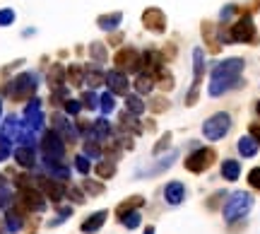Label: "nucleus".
<instances>
[{"label": "nucleus", "instance_id": "nucleus-41", "mask_svg": "<svg viewBox=\"0 0 260 234\" xmlns=\"http://www.w3.org/2000/svg\"><path fill=\"white\" fill-rule=\"evenodd\" d=\"M92 51H94V56L97 58H104V48H101V46H94Z\"/></svg>", "mask_w": 260, "mask_h": 234}, {"label": "nucleus", "instance_id": "nucleus-39", "mask_svg": "<svg viewBox=\"0 0 260 234\" xmlns=\"http://www.w3.org/2000/svg\"><path fill=\"white\" fill-rule=\"evenodd\" d=\"M68 75H70V80H73V85H80V68H73Z\"/></svg>", "mask_w": 260, "mask_h": 234}, {"label": "nucleus", "instance_id": "nucleus-5", "mask_svg": "<svg viewBox=\"0 0 260 234\" xmlns=\"http://www.w3.org/2000/svg\"><path fill=\"white\" fill-rule=\"evenodd\" d=\"M215 159H217V152L212 147H200V150H195L193 155L185 157V169L193 171V174H203L205 169L212 167Z\"/></svg>", "mask_w": 260, "mask_h": 234}, {"label": "nucleus", "instance_id": "nucleus-37", "mask_svg": "<svg viewBox=\"0 0 260 234\" xmlns=\"http://www.w3.org/2000/svg\"><path fill=\"white\" fill-rule=\"evenodd\" d=\"M85 106H89V109H94L97 106V97L89 92V94H85Z\"/></svg>", "mask_w": 260, "mask_h": 234}, {"label": "nucleus", "instance_id": "nucleus-11", "mask_svg": "<svg viewBox=\"0 0 260 234\" xmlns=\"http://www.w3.org/2000/svg\"><path fill=\"white\" fill-rule=\"evenodd\" d=\"M22 203L29 208V210H43V198L36 193L34 189H22Z\"/></svg>", "mask_w": 260, "mask_h": 234}, {"label": "nucleus", "instance_id": "nucleus-42", "mask_svg": "<svg viewBox=\"0 0 260 234\" xmlns=\"http://www.w3.org/2000/svg\"><path fill=\"white\" fill-rule=\"evenodd\" d=\"M12 20V12H0V22H8Z\"/></svg>", "mask_w": 260, "mask_h": 234}, {"label": "nucleus", "instance_id": "nucleus-3", "mask_svg": "<svg viewBox=\"0 0 260 234\" xmlns=\"http://www.w3.org/2000/svg\"><path fill=\"white\" fill-rule=\"evenodd\" d=\"M229 41H236V44H255L258 41V32H255V24H253L250 15H243V17H238L236 22L231 24Z\"/></svg>", "mask_w": 260, "mask_h": 234}, {"label": "nucleus", "instance_id": "nucleus-8", "mask_svg": "<svg viewBox=\"0 0 260 234\" xmlns=\"http://www.w3.org/2000/svg\"><path fill=\"white\" fill-rule=\"evenodd\" d=\"M106 82H108V87H111L113 94H125V97H128L130 82H128V75H125V73H120V70H111V73L106 75Z\"/></svg>", "mask_w": 260, "mask_h": 234}, {"label": "nucleus", "instance_id": "nucleus-23", "mask_svg": "<svg viewBox=\"0 0 260 234\" xmlns=\"http://www.w3.org/2000/svg\"><path fill=\"white\" fill-rule=\"evenodd\" d=\"M142 222V215L140 212H128L125 217H123V224L128 227V229H135V227H140Z\"/></svg>", "mask_w": 260, "mask_h": 234}, {"label": "nucleus", "instance_id": "nucleus-1", "mask_svg": "<svg viewBox=\"0 0 260 234\" xmlns=\"http://www.w3.org/2000/svg\"><path fill=\"white\" fill-rule=\"evenodd\" d=\"M243 66H246L243 58H227V61L217 63V66L212 68V82H210L207 92H210L212 97H219V94L229 92L231 87H238V85H241Z\"/></svg>", "mask_w": 260, "mask_h": 234}, {"label": "nucleus", "instance_id": "nucleus-2", "mask_svg": "<svg viewBox=\"0 0 260 234\" xmlns=\"http://www.w3.org/2000/svg\"><path fill=\"white\" fill-rule=\"evenodd\" d=\"M253 208V198H250V193L246 191H236V193H231L224 203V208H222V215H224V220L227 222H236L241 217H246L248 210Z\"/></svg>", "mask_w": 260, "mask_h": 234}, {"label": "nucleus", "instance_id": "nucleus-33", "mask_svg": "<svg viewBox=\"0 0 260 234\" xmlns=\"http://www.w3.org/2000/svg\"><path fill=\"white\" fill-rule=\"evenodd\" d=\"M85 189L89 191V193H101L104 186H101V184H94V181H85Z\"/></svg>", "mask_w": 260, "mask_h": 234}, {"label": "nucleus", "instance_id": "nucleus-34", "mask_svg": "<svg viewBox=\"0 0 260 234\" xmlns=\"http://www.w3.org/2000/svg\"><path fill=\"white\" fill-rule=\"evenodd\" d=\"M248 131H250V138H253V140L260 145V123H250Z\"/></svg>", "mask_w": 260, "mask_h": 234}, {"label": "nucleus", "instance_id": "nucleus-19", "mask_svg": "<svg viewBox=\"0 0 260 234\" xmlns=\"http://www.w3.org/2000/svg\"><path fill=\"white\" fill-rule=\"evenodd\" d=\"M152 87H154V80H152V75L147 73H142V75H138V80H135V89H138V94H147V92H152Z\"/></svg>", "mask_w": 260, "mask_h": 234}, {"label": "nucleus", "instance_id": "nucleus-14", "mask_svg": "<svg viewBox=\"0 0 260 234\" xmlns=\"http://www.w3.org/2000/svg\"><path fill=\"white\" fill-rule=\"evenodd\" d=\"M34 89V78L32 75H22L20 80H15V97L17 99H22L24 94H29Z\"/></svg>", "mask_w": 260, "mask_h": 234}, {"label": "nucleus", "instance_id": "nucleus-20", "mask_svg": "<svg viewBox=\"0 0 260 234\" xmlns=\"http://www.w3.org/2000/svg\"><path fill=\"white\" fill-rule=\"evenodd\" d=\"M15 157H17V162H20L22 167H32L34 164V152L29 147H20V150L15 152Z\"/></svg>", "mask_w": 260, "mask_h": 234}, {"label": "nucleus", "instance_id": "nucleus-13", "mask_svg": "<svg viewBox=\"0 0 260 234\" xmlns=\"http://www.w3.org/2000/svg\"><path fill=\"white\" fill-rule=\"evenodd\" d=\"M238 174H241L238 159H224V162H222V177L227 179V181H236Z\"/></svg>", "mask_w": 260, "mask_h": 234}, {"label": "nucleus", "instance_id": "nucleus-36", "mask_svg": "<svg viewBox=\"0 0 260 234\" xmlns=\"http://www.w3.org/2000/svg\"><path fill=\"white\" fill-rule=\"evenodd\" d=\"M85 150H87V155H89V157H99V152H101L97 143H87Z\"/></svg>", "mask_w": 260, "mask_h": 234}, {"label": "nucleus", "instance_id": "nucleus-40", "mask_svg": "<svg viewBox=\"0 0 260 234\" xmlns=\"http://www.w3.org/2000/svg\"><path fill=\"white\" fill-rule=\"evenodd\" d=\"M65 109H68L70 113H77L80 111V104H77V101H68V106H65Z\"/></svg>", "mask_w": 260, "mask_h": 234}, {"label": "nucleus", "instance_id": "nucleus-15", "mask_svg": "<svg viewBox=\"0 0 260 234\" xmlns=\"http://www.w3.org/2000/svg\"><path fill=\"white\" fill-rule=\"evenodd\" d=\"M258 147L260 145L250 138V135H243V138L238 140V152H241L243 157H255L258 155Z\"/></svg>", "mask_w": 260, "mask_h": 234}, {"label": "nucleus", "instance_id": "nucleus-21", "mask_svg": "<svg viewBox=\"0 0 260 234\" xmlns=\"http://www.w3.org/2000/svg\"><path fill=\"white\" fill-rule=\"evenodd\" d=\"M154 75H157V80H159V85H162L164 89H171L173 87V75L169 73V70L159 68V70H154Z\"/></svg>", "mask_w": 260, "mask_h": 234}, {"label": "nucleus", "instance_id": "nucleus-38", "mask_svg": "<svg viewBox=\"0 0 260 234\" xmlns=\"http://www.w3.org/2000/svg\"><path fill=\"white\" fill-rule=\"evenodd\" d=\"M8 152H10V147H8V143H5V140L0 138V162H3V159L8 157Z\"/></svg>", "mask_w": 260, "mask_h": 234}, {"label": "nucleus", "instance_id": "nucleus-26", "mask_svg": "<svg viewBox=\"0 0 260 234\" xmlns=\"http://www.w3.org/2000/svg\"><path fill=\"white\" fill-rule=\"evenodd\" d=\"M248 186L250 189H255V191H260V167H255V169H250L248 171Z\"/></svg>", "mask_w": 260, "mask_h": 234}, {"label": "nucleus", "instance_id": "nucleus-16", "mask_svg": "<svg viewBox=\"0 0 260 234\" xmlns=\"http://www.w3.org/2000/svg\"><path fill=\"white\" fill-rule=\"evenodd\" d=\"M106 215H108L106 210L94 212V215H92L89 220H85V222H82V232H97L99 227L104 224V220H106Z\"/></svg>", "mask_w": 260, "mask_h": 234}, {"label": "nucleus", "instance_id": "nucleus-12", "mask_svg": "<svg viewBox=\"0 0 260 234\" xmlns=\"http://www.w3.org/2000/svg\"><path fill=\"white\" fill-rule=\"evenodd\" d=\"M203 70H205V53H203V48H195V51H193V73H195L193 89L200 87V80H203Z\"/></svg>", "mask_w": 260, "mask_h": 234}, {"label": "nucleus", "instance_id": "nucleus-35", "mask_svg": "<svg viewBox=\"0 0 260 234\" xmlns=\"http://www.w3.org/2000/svg\"><path fill=\"white\" fill-rule=\"evenodd\" d=\"M219 198H227V193H224V191H219V193H215V196H212V201L207 203V208H210V210H215V208H217V203H219Z\"/></svg>", "mask_w": 260, "mask_h": 234}, {"label": "nucleus", "instance_id": "nucleus-24", "mask_svg": "<svg viewBox=\"0 0 260 234\" xmlns=\"http://www.w3.org/2000/svg\"><path fill=\"white\" fill-rule=\"evenodd\" d=\"M97 174L101 179H108V177H113V174H116V167H113L111 162H101V164L97 167Z\"/></svg>", "mask_w": 260, "mask_h": 234}, {"label": "nucleus", "instance_id": "nucleus-4", "mask_svg": "<svg viewBox=\"0 0 260 234\" xmlns=\"http://www.w3.org/2000/svg\"><path fill=\"white\" fill-rule=\"evenodd\" d=\"M229 131H231V116L224 111L210 116V119L203 123V135H205L207 140H222Z\"/></svg>", "mask_w": 260, "mask_h": 234}, {"label": "nucleus", "instance_id": "nucleus-27", "mask_svg": "<svg viewBox=\"0 0 260 234\" xmlns=\"http://www.w3.org/2000/svg\"><path fill=\"white\" fill-rule=\"evenodd\" d=\"M113 106H116L113 94H104V97H101V109H104L106 113H111V111H113Z\"/></svg>", "mask_w": 260, "mask_h": 234}, {"label": "nucleus", "instance_id": "nucleus-31", "mask_svg": "<svg viewBox=\"0 0 260 234\" xmlns=\"http://www.w3.org/2000/svg\"><path fill=\"white\" fill-rule=\"evenodd\" d=\"M169 140H171V135L166 133V135H164V138H162V140L157 143V147H154V155H159V152H162L164 147H169Z\"/></svg>", "mask_w": 260, "mask_h": 234}, {"label": "nucleus", "instance_id": "nucleus-22", "mask_svg": "<svg viewBox=\"0 0 260 234\" xmlns=\"http://www.w3.org/2000/svg\"><path fill=\"white\" fill-rule=\"evenodd\" d=\"M118 22H120V12H113V15H106V17H99L101 29H113Z\"/></svg>", "mask_w": 260, "mask_h": 234}, {"label": "nucleus", "instance_id": "nucleus-30", "mask_svg": "<svg viewBox=\"0 0 260 234\" xmlns=\"http://www.w3.org/2000/svg\"><path fill=\"white\" fill-rule=\"evenodd\" d=\"M234 12H236V5H227V8L222 10V15H219V17H222V22H229V20L234 17Z\"/></svg>", "mask_w": 260, "mask_h": 234}, {"label": "nucleus", "instance_id": "nucleus-43", "mask_svg": "<svg viewBox=\"0 0 260 234\" xmlns=\"http://www.w3.org/2000/svg\"><path fill=\"white\" fill-rule=\"evenodd\" d=\"M255 113H258V116H260V99L255 101Z\"/></svg>", "mask_w": 260, "mask_h": 234}, {"label": "nucleus", "instance_id": "nucleus-32", "mask_svg": "<svg viewBox=\"0 0 260 234\" xmlns=\"http://www.w3.org/2000/svg\"><path fill=\"white\" fill-rule=\"evenodd\" d=\"M77 169H80L82 174H89V159H87V157H77Z\"/></svg>", "mask_w": 260, "mask_h": 234}, {"label": "nucleus", "instance_id": "nucleus-7", "mask_svg": "<svg viewBox=\"0 0 260 234\" xmlns=\"http://www.w3.org/2000/svg\"><path fill=\"white\" fill-rule=\"evenodd\" d=\"M116 63H118L120 73H123V70L135 73V70H140L142 58H140V53H138L135 48H123V51H118V53H116Z\"/></svg>", "mask_w": 260, "mask_h": 234}, {"label": "nucleus", "instance_id": "nucleus-29", "mask_svg": "<svg viewBox=\"0 0 260 234\" xmlns=\"http://www.w3.org/2000/svg\"><path fill=\"white\" fill-rule=\"evenodd\" d=\"M8 227H10L12 232L20 229V215L17 212H8Z\"/></svg>", "mask_w": 260, "mask_h": 234}, {"label": "nucleus", "instance_id": "nucleus-17", "mask_svg": "<svg viewBox=\"0 0 260 234\" xmlns=\"http://www.w3.org/2000/svg\"><path fill=\"white\" fill-rule=\"evenodd\" d=\"M125 106H128V111L133 113V116H140V113H145V109H147V104H145L138 94H128V97H125Z\"/></svg>", "mask_w": 260, "mask_h": 234}, {"label": "nucleus", "instance_id": "nucleus-9", "mask_svg": "<svg viewBox=\"0 0 260 234\" xmlns=\"http://www.w3.org/2000/svg\"><path fill=\"white\" fill-rule=\"evenodd\" d=\"M43 152H46V157H48V162L63 157V143L58 140V135L48 133L46 138H43Z\"/></svg>", "mask_w": 260, "mask_h": 234}, {"label": "nucleus", "instance_id": "nucleus-10", "mask_svg": "<svg viewBox=\"0 0 260 234\" xmlns=\"http://www.w3.org/2000/svg\"><path fill=\"white\" fill-rule=\"evenodd\" d=\"M164 198H166L169 205H178V203L185 198V186L181 181H171V184L164 189Z\"/></svg>", "mask_w": 260, "mask_h": 234}, {"label": "nucleus", "instance_id": "nucleus-44", "mask_svg": "<svg viewBox=\"0 0 260 234\" xmlns=\"http://www.w3.org/2000/svg\"><path fill=\"white\" fill-rule=\"evenodd\" d=\"M145 234H154V227H147V232Z\"/></svg>", "mask_w": 260, "mask_h": 234}, {"label": "nucleus", "instance_id": "nucleus-6", "mask_svg": "<svg viewBox=\"0 0 260 234\" xmlns=\"http://www.w3.org/2000/svg\"><path fill=\"white\" fill-rule=\"evenodd\" d=\"M142 22H145V27L154 34L166 32V17H164V12L159 10V8H150V10L142 12Z\"/></svg>", "mask_w": 260, "mask_h": 234}, {"label": "nucleus", "instance_id": "nucleus-18", "mask_svg": "<svg viewBox=\"0 0 260 234\" xmlns=\"http://www.w3.org/2000/svg\"><path fill=\"white\" fill-rule=\"evenodd\" d=\"M142 203H145V198H140V196H133L130 201L120 203L118 208H116V212H118V217H125V212H133L135 208H140Z\"/></svg>", "mask_w": 260, "mask_h": 234}, {"label": "nucleus", "instance_id": "nucleus-28", "mask_svg": "<svg viewBox=\"0 0 260 234\" xmlns=\"http://www.w3.org/2000/svg\"><path fill=\"white\" fill-rule=\"evenodd\" d=\"M94 131L99 133V138H106V135L111 133V126H108V121H104V119H101V121H97Z\"/></svg>", "mask_w": 260, "mask_h": 234}, {"label": "nucleus", "instance_id": "nucleus-25", "mask_svg": "<svg viewBox=\"0 0 260 234\" xmlns=\"http://www.w3.org/2000/svg\"><path fill=\"white\" fill-rule=\"evenodd\" d=\"M147 106H150V111H164V109H169V101L164 99V97H154V99L150 101V104H147Z\"/></svg>", "mask_w": 260, "mask_h": 234}]
</instances>
